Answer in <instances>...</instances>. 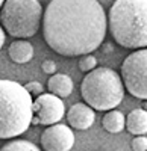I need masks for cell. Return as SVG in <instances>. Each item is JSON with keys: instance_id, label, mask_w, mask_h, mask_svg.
Segmentation results:
<instances>
[{"instance_id": "1", "label": "cell", "mask_w": 147, "mask_h": 151, "mask_svg": "<svg viewBox=\"0 0 147 151\" xmlns=\"http://www.w3.org/2000/svg\"><path fill=\"white\" fill-rule=\"evenodd\" d=\"M106 29V12L97 0H50L44 9V40L67 58L91 55L105 41Z\"/></svg>"}, {"instance_id": "2", "label": "cell", "mask_w": 147, "mask_h": 151, "mask_svg": "<svg viewBox=\"0 0 147 151\" xmlns=\"http://www.w3.org/2000/svg\"><path fill=\"white\" fill-rule=\"evenodd\" d=\"M109 30L125 48L147 47V0H115L108 15Z\"/></svg>"}, {"instance_id": "3", "label": "cell", "mask_w": 147, "mask_h": 151, "mask_svg": "<svg viewBox=\"0 0 147 151\" xmlns=\"http://www.w3.org/2000/svg\"><path fill=\"white\" fill-rule=\"evenodd\" d=\"M33 118V100L23 85L0 80V139L23 134Z\"/></svg>"}, {"instance_id": "4", "label": "cell", "mask_w": 147, "mask_h": 151, "mask_svg": "<svg viewBox=\"0 0 147 151\" xmlns=\"http://www.w3.org/2000/svg\"><path fill=\"white\" fill-rule=\"evenodd\" d=\"M80 94L90 107L94 110H114L123 100V80L111 68L99 67L82 79Z\"/></svg>"}, {"instance_id": "5", "label": "cell", "mask_w": 147, "mask_h": 151, "mask_svg": "<svg viewBox=\"0 0 147 151\" xmlns=\"http://www.w3.org/2000/svg\"><path fill=\"white\" fill-rule=\"evenodd\" d=\"M44 11L38 0H6L0 18L5 30L14 38H30L40 29Z\"/></svg>"}, {"instance_id": "6", "label": "cell", "mask_w": 147, "mask_h": 151, "mask_svg": "<svg viewBox=\"0 0 147 151\" xmlns=\"http://www.w3.org/2000/svg\"><path fill=\"white\" fill-rule=\"evenodd\" d=\"M121 80L127 92L140 100H147V48L135 50L121 64Z\"/></svg>"}, {"instance_id": "7", "label": "cell", "mask_w": 147, "mask_h": 151, "mask_svg": "<svg viewBox=\"0 0 147 151\" xmlns=\"http://www.w3.org/2000/svg\"><path fill=\"white\" fill-rule=\"evenodd\" d=\"M65 106L62 98L53 94H41L33 100V115L43 125H55L64 118Z\"/></svg>"}, {"instance_id": "8", "label": "cell", "mask_w": 147, "mask_h": 151, "mask_svg": "<svg viewBox=\"0 0 147 151\" xmlns=\"http://www.w3.org/2000/svg\"><path fill=\"white\" fill-rule=\"evenodd\" d=\"M73 145H75V133L68 125H49L41 134V147L44 151H70Z\"/></svg>"}, {"instance_id": "9", "label": "cell", "mask_w": 147, "mask_h": 151, "mask_svg": "<svg viewBox=\"0 0 147 151\" xmlns=\"http://www.w3.org/2000/svg\"><path fill=\"white\" fill-rule=\"evenodd\" d=\"M68 124L76 130H88L94 124L96 113L94 109L90 107L87 103H76L67 112Z\"/></svg>"}, {"instance_id": "10", "label": "cell", "mask_w": 147, "mask_h": 151, "mask_svg": "<svg viewBox=\"0 0 147 151\" xmlns=\"http://www.w3.org/2000/svg\"><path fill=\"white\" fill-rule=\"evenodd\" d=\"M126 130L133 136H144L147 133V110L133 109L126 116Z\"/></svg>"}, {"instance_id": "11", "label": "cell", "mask_w": 147, "mask_h": 151, "mask_svg": "<svg viewBox=\"0 0 147 151\" xmlns=\"http://www.w3.org/2000/svg\"><path fill=\"white\" fill-rule=\"evenodd\" d=\"M47 88L50 91V94L59 98H67L73 92V80L67 74H53L49 79Z\"/></svg>"}, {"instance_id": "12", "label": "cell", "mask_w": 147, "mask_h": 151, "mask_svg": "<svg viewBox=\"0 0 147 151\" xmlns=\"http://www.w3.org/2000/svg\"><path fill=\"white\" fill-rule=\"evenodd\" d=\"M8 55L11 60H14L15 64H26L33 58V47L29 41L18 40L9 45Z\"/></svg>"}, {"instance_id": "13", "label": "cell", "mask_w": 147, "mask_h": 151, "mask_svg": "<svg viewBox=\"0 0 147 151\" xmlns=\"http://www.w3.org/2000/svg\"><path fill=\"white\" fill-rule=\"evenodd\" d=\"M102 124H103V129L108 133H120L121 130H125L126 119H125V115L120 110L114 109V110L106 112V115L102 119Z\"/></svg>"}, {"instance_id": "14", "label": "cell", "mask_w": 147, "mask_h": 151, "mask_svg": "<svg viewBox=\"0 0 147 151\" xmlns=\"http://www.w3.org/2000/svg\"><path fill=\"white\" fill-rule=\"evenodd\" d=\"M0 151H41V150L36 147L33 142L18 139V141L8 142L6 145H3L2 148H0Z\"/></svg>"}, {"instance_id": "15", "label": "cell", "mask_w": 147, "mask_h": 151, "mask_svg": "<svg viewBox=\"0 0 147 151\" xmlns=\"http://www.w3.org/2000/svg\"><path fill=\"white\" fill-rule=\"evenodd\" d=\"M97 68V59L93 55H85L79 59V70L83 73H90Z\"/></svg>"}, {"instance_id": "16", "label": "cell", "mask_w": 147, "mask_h": 151, "mask_svg": "<svg viewBox=\"0 0 147 151\" xmlns=\"http://www.w3.org/2000/svg\"><path fill=\"white\" fill-rule=\"evenodd\" d=\"M133 151H147V137L146 136H135V139L130 142Z\"/></svg>"}, {"instance_id": "17", "label": "cell", "mask_w": 147, "mask_h": 151, "mask_svg": "<svg viewBox=\"0 0 147 151\" xmlns=\"http://www.w3.org/2000/svg\"><path fill=\"white\" fill-rule=\"evenodd\" d=\"M24 88L28 89V92H29L30 95H36V97H40L41 94H44V86H43L40 82H29Z\"/></svg>"}, {"instance_id": "18", "label": "cell", "mask_w": 147, "mask_h": 151, "mask_svg": "<svg viewBox=\"0 0 147 151\" xmlns=\"http://www.w3.org/2000/svg\"><path fill=\"white\" fill-rule=\"evenodd\" d=\"M41 68H43V71H44V73L50 74V76L56 74V64H55L53 60H50V59L44 60L43 64H41Z\"/></svg>"}, {"instance_id": "19", "label": "cell", "mask_w": 147, "mask_h": 151, "mask_svg": "<svg viewBox=\"0 0 147 151\" xmlns=\"http://www.w3.org/2000/svg\"><path fill=\"white\" fill-rule=\"evenodd\" d=\"M5 41H6V36H5V32H3V27L0 26V48L3 47V44H5Z\"/></svg>"}, {"instance_id": "20", "label": "cell", "mask_w": 147, "mask_h": 151, "mask_svg": "<svg viewBox=\"0 0 147 151\" xmlns=\"http://www.w3.org/2000/svg\"><path fill=\"white\" fill-rule=\"evenodd\" d=\"M5 2H6V0H0V9H2V6L5 5Z\"/></svg>"}, {"instance_id": "21", "label": "cell", "mask_w": 147, "mask_h": 151, "mask_svg": "<svg viewBox=\"0 0 147 151\" xmlns=\"http://www.w3.org/2000/svg\"><path fill=\"white\" fill-rule=\"evenodd\" d=\"M143 106H144L143 109H144V110H147V100H146V101H144V104H143Z\"/></svg>"}]
</instances>
